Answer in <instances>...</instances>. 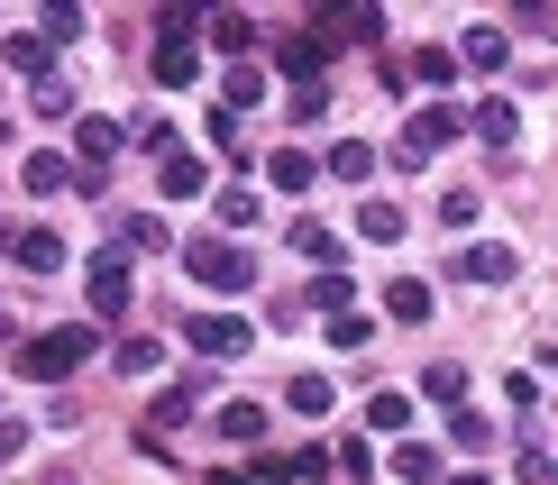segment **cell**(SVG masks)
Returning a JSON list of instances; mask_svg holds the SVG:
<instances>
[{
  "mask_svg": "<svg viewBox=\"0 0 558 485\" xmlns=\"http://www.w3.org/2000/svg\"><path fill=\"white\" fill-rule=\"evenodd\" d=\"M183 266H193V284H211V293H247L257 284V257H247L239 239H193Z\"/></svg>",
  "mask_w": 558,
  "mask_h": 485,
  "instance_id": "1",
  "label": "cell"
},
{
  "mask_svg": "<svg viewBox=\"0 0 558 485\" xmlns=\"http://www.w3.org/2000/svg\"><path fill=\"white\" fill-rule=\"evenodd\" d=\"M92 357V330L74 320V330H46V339H28V349H19V366H28L37 385H56V376H74V366Z\"/></svg>",
  "mask_w": 558,
  "mask_h": 485,
  "instance_id": "2",
  "label": "cell"
},
{
  "mask_svg": "<svg viewBox=\"0 0 558 485\" xmlns=\"http://www.w3.org/2000/svg\"><path fill=\"white\" fill-rule=\"evenodd\" d=\"M92 312L129 320V247H101V257H92Z\"/></svg>",
  "mask_w": 558,
  "mask_h": 485,
  "instance_id": "3",
  "label": "cell"
},
{
  "mask_svg": "<svg viewBox=\"0 0 558 485\" xmlns=\"http://www.w3.org/2000/svg\"><path fill=\"white\" fill-rule=\"evenodd\" d=\"M449 137H458V110H449V101H422V110H412V120H403V156H412V166H422V156H439V147H449Z\"/></svg>",
  "mask_w": 558,
  "mask_h": 485,
  "instance_id": "4",
  "label": "cell"
},
{
  "mask_svg": "<svg viewBox=\"0 0 558 485\" xmlns=\"http://www.w3.org/2000/svg\"><path fill=\"white\" fill-rule=\"evenodd\" d=\"M183 339H193V357H239V349H247V320H229V312H193V320H183Z\"/></svg>",
  "mask_w": 558,
  "mask_h": 485,
  "instance_id": "5",
  "label": "cell"
},
{
  "mask_svg": "<svg viewBox=\"0 0 558 485\" xmlns=\"http://www.w3.org/2000/svg\"><path fill=\"white\" fill-rule=\"evenodd\" d=\"M320 19V46H376L385 37V10H366V0H357V10H312Z\"/></svg>",
  "mask_w": 558,
  "mask_h": 485,
  "instance_id": "6",
  "label": "cell"
},
{
  "mask_svg": "<svg viewBox=\"0 0 558 485\" xmlns=\"http://www.w3.org/2000/svg\"><path fill=\"white\" fill-rule=\"evenodd\" d=\"M320 468H330V449H266L247 476H266V485H312Z\"/></svg>",
  "mask_w": 558,
  "mask_h": 485,
  "instance_id": "7",
  "label": "cell"
},
{
  "mask_svg": "<svg viewBox=\"0 0 558 485\" xmlns=\"http://www.w3.org/2000/svg\"><path fill=\"white\" fill-rule=\"evenodd\" d=\"M0 247H10L28 275H56V266H64V239H56V229H0Z\"/></svg>",
  "mask_w": 558,
  "mask_h": 485,
  "instance_id": "8",
  "label": "cell"
},
{
  "mask_svg": "<svg viewBox=\"0 0 558 485\" xmlns=\"http://www.w3.org/2000/svg\"><path fill=\"white\" fill-rule=\"evenodd\" d=\"M275 64H284L293 83H320V64H330V46H320V28H293V37H275Z\"/></svg>",
  "mask_w": 558,
  "mask_h": 485,
  "instance_id": "9",
  "label": "cell"
},
{
  "mask_svg": "<svg viewBox=\"0 0 558 485\" xmlns=\"http://www.w3.org/2000/svg\"><path fill=\"white\" fill-rule=\"evenodd\" d=\"M211 46H220V56H257V19H247V10H211Z\"/></svg>",
  "mask_w": 558,
  "mask_h": 485,
  "instance_id": "10",
  "label": "cell"
},
{
  "mask_svg": "<svg viewBox=\"0 0 558 485\" xmlns=\"http://www.w3.org/2000/svg\"><path fill=\"white\" fill-rule=\"evenodd\" d=\"M120 137H129L120 120H83V129H74V156H83V166H92V174H101V166H110V156H120Z\"/></svg>",
  "mask_w": 558,
  "mask_h": 485,
  "instance_id": "11",
  "label": "cell"
},
{
  "mask_svg": "<svg viewBox=\"0 0 558 485\" xmlns=\"http://www.w3.org/2000/svg\"><path fill=\"white\" fill-rule=\"evenodd\" d=\"M193 74H202V46H193V37H166V46H156V83H174V92H183Z\"/></svg>",
  "mask_w": 558,
  "mask_h": 485,
  "instance_id": "12",
  "label": "cell"
},
{
  "mask_svg": "<svg viewBox=\"0 0 558 485\" xmlns=\"http://www.w3.org/2000/svg\"><path fill=\"white\" fill-rule=\"evenodd\" d=\"M293 247H302L312 266H330V275H339V257H348V239H339V229H320V220H293Z\"/></svg>",
  "mask_w": 558,
  "mask_h": 485,
  "instance_id": "13",
  "label": "cell"
},
{
  "mask_svg": "<svg viewBox=\"0 0 558 485\" xmlns=\"http://www.w3.org/2000/svg\"><path fill=\"white\" fill-rule=\"evenodd\" d=\"M257 101H266V74H257V64H229V83H220V110L239 120V110H257Z\"/></svg>",
  "mask_w": 558,
  "mask_h": 485,
  "instance_id": "14",
  "label": "cell"
},
{
  "mask_svg": "<svg viewBox=\"0 0 558 485\" xmlns=\"http://www.w3.org/2000/svg\"><path fill=\"white\" fill-rule=\"evenodd\" d=\"M266 174H275V193H312V174H320V166H312L302 147H275V156H266Z\"/></svg>",
  "mask_w": 558,
  "mask_h": 485,
  "instance_id": "15",
  "label": "cell"
},
{
  "mask_svg": "<svg viewBox=\"0 0 558 485\" xmlns=\"http://www.w3.org/2000/svg\"><path fill=\"white\" fill-rule=\"evenodd\" d=\"M19 174H28V193H64V183H74V156L37 147V156H28V166H19Z\"/></svg>",
  "mask_w": 558,
  "mask_h": 485,
  "instance_id": "16",
  "label": "cell"
},
{
  "mask_svg": "<svg viewBox=\"0 0 558 485\" xmlns=\"http://www.w3.org/2000/svg\"><path fill=\"white\" fill-rule=\"evenodd\" d=\"M156 183H166V202H193V193H202V156L166 147V174H156Z\"/></svg>",
  "mask_w": 558,
  "mask_h": 485,
  "instance_id": "17",
  "label": "cell"
},
{
  "mask_svg": "<svg viewBox=\"0 0 558 485\" xmlns=\"http://www.w3.org/2000/svg\"><path fill=\"white\" fill-rule=\"evenodd\" d=\"M385 303H393V320H430V284H422V275H393Z\"/></svg>",
  "mask_w": 558,
  "mask_h": 485,
  "instance_id": "18",
  "label": "cell"
},
{
  "mask_svg": "<svg viewBox=\"0 0 558 485\" xmlns=\"http://www.w3.org/2000/svg\"><path fill=\"white\" fill-rule=\"evenodd\" d=\"M458 275H468V284H504L513 257H504V247H458Z\"/></svg>",
  "mask_w": 558,
  "mask_h": 485,
  "instance_id": "19",
  "label": "cell"
},
{
  "mask_svg": "<svg viewBox=\"0 0 558 485\" xmlns=\"http://www.w3.org/2000/svg\"><path fill=\"white\" fill-rule=\"evenodd\" d=\"M0 64H10V74H28V83H37V74H46V37H37V28H19L10 46H0Z\"/></svg>",
  "mask_w": 558,
  "mask_h": 485,
  "instance_id": "20",
  "label": "cell"
},
{
  "mask_svg": "<svg viewBox=\"0 0 558 485\" xmlns=\"http://www.w3.org/2000/svg\"><path fill=\"white\" fill-rule=\"evenodd\" d=\"M330 174H339V183H366V174H376V147H366V137H339V147H330Z\"/></svg>",
  "mask_w": 558,
  "mask_h": 485,
  "instance_id": "21",
  "label": "cell"
},
{
  "mask_svg": "<svg viewBox=\"0 0 558 485\" xmlns=\"http://www.w3.org/2000/svg\"><path fill=\"white\" fill-rule=\"evenodd\" d=\"M393 476H403V485H430V476H439V449H430V440H403V449H393Z\"/></svg>",
  "mask_w": 558,
  "mask_h": 485,
  "instance_id": "22",
  "label": "cell"
},
{
  "mask_svg": "<svg viewBox=\"0 0 558 485\" xmlns=\"http://www.w3.org/2000/svg\"><path fill=\"white\" fill-rule=\"evenodd\" d=\"M422 395H430V403H468V366H449V357L422 366Z\"/></svg>",
  "mask_w": 558,
  "mask_h": 485,
  "instance_id": "23",
  "label": "cell"
},
{
  "mask_svg": "<svg viewBox=\"0 0 558 485\" xmlns=\"http://www.w3.org/2000/svg\"><path fill=\"white\" fill-rule=\"evenodd\" d=\"M220 440H266V403H220Z\"/></svg>",
  "mask_w": 558,
  "mask_h": 485,
  "instance_id": "24",
  "label": "cell"
},
{
  "mask_svg": "<svg viewBox=\"0 0 558 485\" xmlns=\"http://www.w3.org/2000/svg\"><path fill=\"white\" fill-rule=\"evenodd\" d=\"M28 101L46 110V120H74V83H64V74H37V83H28Z\"/></svg>",
  "mask_w": 558,
  "mask_h": 485,
  "instance_id": "25",
  "label": "cell"
},
{
  "mask_svg": "<svg viewBox=\"0 0 558 485\" xmlns=\"http://www.w3.org/2000/svg\"><path fill=\"white\" fill-rule=\"evenodd\" d=\"M284 403L302 412V422H320V412H330V376H293V385H284Z\"/></svg>",
  "mask_w": 558,
  "mask_h": 485,
  "instance_id": "26",
  "label": "cell"
},
{
  "mask_svg": "<svg viewBox=\"0 0 558 485\" xmlns=\"http://www.w3.org/2000/svg\"><path fill=\"white\" fill-rule=\"evenodd\" d=\"M403 422H412V395H403V385H385V395L366 403V431H403Z\"/></svg>",
  "mask_w": 558,
  "mask_h": 485,
  "instance_id": "27",
  "label": "cell"
},
{
  "mask_svg": "<svg viewBox=\"0 0 558 485\" xmlns=\"http://www.w3.org/2000/svg\"><path fill=\"white\" fill-rule=\"evenodd\" d=\"M156 357H166V349H156V339H120V349H110V366H120V376H156Z\"/></svg>",
  "mask_w": 558,
  "mask_h": 485,
  "instance_id": "28",
  "label": "cell"
},
{
  "mask_svg": "<svg viewBox=\"0 0 558 485\" xmlns=\"http://www.w3.org/2000/svg\"><path fill=\"white\" fill-rule=\"evenodd\" d=\"M458 56H468V64H504V28H495V19H476V28L458 37Z\"/></svg>",
  "mask_w": 558,
  "mask_h": 485,
  "instance_id": "29",
  "label": "cell"
},
{
  "mask_svg": "<svg viewBox=\"0 0 558 485\" xmlns=\"http://www.w3.org/2000/svg\"><path fill=\"white\" fill-rule=\"evenodd\" d=\"M83 19H92L83 0H56V10H46V28H37V37H46V46H64V37H83Z\"/></svg>",
  "mask_w": 558,
  "mask_h": 485,
  "instance_id": "30",
  "label": "cell"
},
{
  "mask_svg": "<svg viewBox=\"0 0 558 485\" xmlns=\"http://www.w3.org/2000/svg\"><path fill=\"white\" fill-rule=\"evenodd\" d=\"M476 137H485V147H513V101H485L476 110Z\"/></svg>",
  "mask_w": 558,
  "mask_h": 485,
  "instance_id": "31",
  "label": "cell"
},
{
  "mask_svg": "<svg viewBox=\"0 0 558 485\" xmlns=\"http://www.w3.org/2000/svg\"><path fill=\"white\" fill-rule=\"evenodd\" d=\"M312 312H357V284H348V275H320V284H312Z\"/></svg>",
  "mask_w": 558,
  "mask_h": 485,
  "instance_id": "32",
  "label": "cell"
},
{
  "mask_svg": "<svg viewBox=\"0 0 558 485\" xmlns=\"http://www.w3.org/2000/svg\"><path fill=\"white\" fill-rule=\"evenodd\" d=\"M412 74L439 92V83H458V56H449V46H422V56H412Z\"/></svg>",
  "mask_w": 558,
  "mask_h": 485,
  "instance_id": "33",
  "label": "cell"
},
{
  "mask_svg": "<svg viewBox=\"0 0 558 485\" xmlns=\"http://www.w3.org/2000/svg\"><path fill=\"white\" fill-rule=\"evenodd\" d=\"M357 229H366V239H385V247H393V239H403V211H393V202H366V211H357Z\"/></svg>",
  "mask_w": 558,
  "mask_h": 485,
  "instance_id": "34",
  "label": "cell"
},
{
  "mask_svg": "<svg viewBox=\"0 0 558 485\" xmlns=\"http://www.w3.org/2000/svg\"><path fill=\"white\" fill-rule=\"evenodd\" d=\"M330 339H339V349H366V339H376V320H366V312H330Z\"/></svg>",
  "mask_w": 558,
  "mask_h": 485,
  "instance_id": "35",
  "label": "cell"
},
{
  "mask_svg": "<svg viewBox=\"0 0 558 485\" xmlns=\"http://www.w3.org/2000/svg\"><path fill=\"white\" fill-rule=\"evenodd\" d=\"M120 247H129V257H137V247H166V220H156V211H137V220H129V239H120Z\"/></svg>",
  "mask_w": 558,
  "mask_h": 485,
  "instance_id": "36",
  "label": "cell"
},
{
  "mask_svg": "<svg viewBox=\"0 0 558 485\" xmlns=\"http://www.w3.org/2000/svg\"><path fill=\"white\" fill-rule=\"evenodd\" d=\"M330 110V83H293V120H320Z\"/></svg>",
  "mask_w": 558,
  "mask_h": 485,
  "instance_id": "37",
  "label": "cell"
},
{
  "mask_svg": "<svg viewBox=\"0 0 558 485\" xmlns=\"http://www.w3.org/2000/svg\"><path fill=\"white\" fill-rule=\"evenodd\" d=\"M439 220H449V229H468V220H476V193H468V183H458V193H439Z\"/></svg>",
  "mask_w": 558,
  "mask_h": 485,
  "instance_id": "38",
  "label": "cell"
},
{
  "mask_svg": "<svg viewBox=\"0 0 558 485\" xmlns=\"http://www.w3.org/2000/svg\"><path fill=\"white\" fill-rule=\"evenodd\" d=\"M156 422H166V431L193 422V395H183V385H166V395H156Z\"/></svg>",
  "mask_w": 558,
  "mask_h": 485,
  "instance_id": "39",
  "label": "cell"
},
{
  "mask_svg": "<svg viewBox=\"0 0 558 485\" xmlns=\"http://www.w3.org/2000/svg\"><path fill=\"white\" fill-rule=\"evenodd\" d=\"M339 476H348V485H357V476H376V449H366V440H348V449H339Z\"/></svg>",
  "mask_w": 558,
  "mask_h": 485,
  "instance_id": "40",
  "label": "cell"
},
{
  "mask_svg": "<svg viewBox=\"0 0 558 485\" xmlns=\"http://www.w3.org/2000/svg\"><path fill=\"white\" fill-rule=\"evenodd\" d=\"M19 449H28V422H0V468H10Z\"/></svg>",
  "mask_w": 558,
  "mask_h": 485,
  "instance_id": "41",
  "label": "cell"
},
{
  "mask_svg": "<svg viewBox=\"0 0 558 485\" xmlns=\"http://www.w3.org/2000/svg\"><path fill=\"white\" fill-rule=\"evenodd\" d=\"M449 485H485V476H476V468H468V476H449Z\"/></svg>",
  "mask_w": 558,
  "mask_h": 485,
  "instance_id": "42",
  "label": "cell"
},
{
  "mask_svg": "<svg viewBox=\"0 0 558 485\" xmlns=\"http://www.w3.org/2000/svg\"><path fill=\"white\" fill-rule=\"evenodd\" d=\"M0 339H10V312H0Z\"/></svg>",
  "mask_w": 558,
  "mask_h": 485,
  "instance_id": "43",
  "label": "cell"
}]
</instances>
